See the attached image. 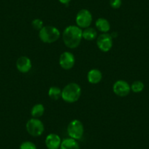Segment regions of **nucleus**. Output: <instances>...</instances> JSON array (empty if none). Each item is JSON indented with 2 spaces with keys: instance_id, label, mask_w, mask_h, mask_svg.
<instances>
[{
  "instance_id": "nucleus-20",
  "label": "nucleus",
  "mask_w": 149,
  "mask_h": 149,
  "mask_svg": "<svg viewBox=\"0 0 149 149\" xmlns=\"http://www.w3.org/2000/svg\"><path fill=\"white\" fill-rule=\"evenodd\" d=\"M19 149H37V146L31 141H25L20 146Z\"/></svg>"
},
{
  "instance_id": "nucleus-5",
  "label": "nucleus",
  "mask_w": 149,
  "mask_h": 149,
  "mask_svg": "<svg viewBox=\"0 0 149 149\" xmlns=\"http://www.w3.org/2000/svg\"><path fill=\"white\" fill-rule=\"evenodd\" d=\"M67 133L71 138L81 140L84 133V127L82 122L78 119L72 120L67 127Z\"/></svg>"
},
{
  "instance_id": "nucleus-16",
  "label": "nucleus",
  "mask_w": 149,
  "mask_h": 149,
  "mask_svg": "<svg viewBox=\"0 0 149 149\" xmlns=\"http://www.w3.org/2000/svg\"><path fill=\"white\" fill-rule=\"evenodd\" d=\"M44 112H45V107L43 104H37L31 108V114L33 118H38L43 115Z\"/></svg>"
},
{
  "instance_id": "nucleus-17",
  "label": "nucleus",
  "mask_w": 149,
  "mask_h": 149,
  "mask_svg": "<svg viewBox=\"0 0 149 149\" xmlns=\"http://www.w3.org/2000/svg\"><path fill=\"white\" fill-rule=\"evenodd\" d=\"M48 96L51 100H58L61 97V90L56 86L51 87L48 90Z\"/></svg>"
},
{
  "instance_id": "nucleus-9",
  "label": "nucleus",
  "mask_w": 149,
  "mask_h": 149,
  "mask_svg": "<svg viewBox=\"0 0 149 149\" xmlns=\"http://www.w3.org/2000/svg\"><path fill=\"white\" fill-rule=\"evenodd\" d=\"M75 58L70 52H64L59 57V64L62 69L65 70H71L74 65Z\"/></svg>"
},
{
  "instance_id": "nucleus-21",
  "label": "nucleus",
  "mask_w": 149,
  "mask_h": 149,
  "mask_svg": "<svg viewBox=\"0 0 149 149\" xmlns=\"http://www.w3.org/2000/svg\"><path fill=\"white\" fill-rule=\"evenodd\" d=\"M110 5L112 8L113 9H118L122 5V1L121 0H110Z\"/></svg>"
},
{
  "instance_id": "nucleus-13",
  "label": "nucleus",
  "mask_w": 149,
  "mask_h": 149,
  "mask_svg": "<svg viewBox=\"0 0 149 149\" xmlns=\"http://www.w3.org/2000/svg\"><path fill=\"white\" fill-rule=\"evenodd\" d=\"M59 149H80V146L76 140L70 137L61 141Z\"/></svg>"
},
{
  "instance_id": "nucleus-2",
  "label": "nucleus",
  "mask_w": 149,
  "mask_h": 149,
  "mask_svg": "<svg viewBox=\"0 0 149 149\" xmlns=\"http://www.w3.org/2000/svg\"><path fill=\"white\" fill-rule=\"evenodd\" d=\"M81 95V88L78 84L70 83L67 84L61 91V98L68 103L78 101Z\"/></svg>"
},
{
  "instance_id": "nucleus-14",
  "label": "nucleus",
  "mask_w": 149,
  "mask_h": 149,
  "mask_svg": "<svg viewBox=\"0 0 149 149\" xmlns=\"http://www.w3.org/2000/svg\"><path fill=\"white\" fill-rule=\"evenodd\" d=\"M96 28L102 33H107L110 29V24L107 19L100 18L97 20L95 23Z\"/></svg>"
},
{
  "instance_id": "nucleus-1",
  "label": "nucleus",
  "mask_w": 149,
  "mask_h": 149,
  "mask_svg": "<svg viewBox=\"0 0 149 149\" xmlns=\"http://www.w3.org/2000/svg\"><path fill=\"white\" fill-rule=\"evenodd\" d=\"M62 38L66 46L73 49L81 44L83 38V31L77 26H69L64 29Z\"/></svg>"
},
{
  "instance_id": "nucleus-12",
  "label": "nucleus",
  "mask_w": 149,
  "mask_h": 149,
  "mask_svg": "<svg viewBox=\"0 0 149 149\" xmlns=\"http://www.w3.org/2000/svg\"><path fill=\"white\" fill-rule=\"evenodd\" d=\"M87 79L90 84H99L102 79V74L101 71H100L97 69H93L88 72Z\"/></svg>"
},
{
  "instance_id": "nucleus-15",
  "label": "nucleus",
  "mask_w": 149,
  "mask_h": 149,
  "mask_svg": "<svg viewBox=\"0 0 149 149\" xmlns=\"http://www.w3.org/2000/svg\"><path fill=\"white\" fill-rule=\"evenodd\" d=\"M97 37V32L95 29L92 27L86 28L83 31V38L88 41H91L95 40Z\"/></svg>"
},
{
  "instance_id": "nucleus-4",
  "label": "nucleus",
  "mask_w": 149,
  "mask_h": 149,
  "mask_svg": "<svg viewBox=\"0 0 149 149\" xmlns=\"http://www.w3.org/2000/svg\"><path fill=\"white\" fill-rule=\"evenodd\" d=\"M26 129L30 135L33 137H39L42 135L45 130L44 124L38 118H31L27 121L26 124Z\"/></svg>"
},
{
  "instance_id": "nucleus-11",
  "label": "nucleus",
  "mask_w": 149,
  "mask_h": 149,
  "mask_svg": "<svg viewBox=\"0 0 149 149\" xmlns=\"http://www.w3.org/2000/svg\"><path fill=\"white\" fill-rule=\"evenodd\" d=\"M32 64L29 58L26 56H21L16 61V67L19 72L26 73L31 70Z\"/></svg>"
},
{
  "instance_id": "nucleus-10",
  "label": "nucleus",
  "mask_w": 149,
  "mask_h": 149,
  "mask_svg": "<svg viewBox=\"0 0 149 149\" xmlns=\"http://www.w3.org/2000/svg\"><path fill=\"white\" fill-rule=\"evenodd\" d=\"M61 143L60 137L54 133L49 134L45 138V146L48 149H59Z\"/></svg>"
},
{
  "instance_id": "nucleus-18",
  "label": "nucleus",
  "mask_w": 149,
  "mask_h": 149,
  "mask_svg": "<svg viewBox=\"0 0 149 149\" xmlns=\"http://www.w3.org/2000/svg\"><path fill=\"white\" fill-rule=\"evenodd\" d=\"M131 90L134 93H140L143 91L145 88L144 84L140 81H136L133 82V84L130 86Z\"/></svg>"
},
{
  "instance_id": "nucleus-22",
  "label": "nucleus",
  "mask_w": 149,
  "mask_h": 149,
  "mask_svg": "<svg viewBox=\"0 0 149 149\" xmlns=\"http://www.w3.org/2000/svg\"><path fill=\"white\" fill-rule=\"evenodd\" d=\"M58 1H59L60 3L63 4V5H67L69 3H70L71 0H58Z\"/></svg>"
},
{
  "instance_id": "nucleus-3",
  "label": "nucleus",
  "mask_w": 149,
  "mask_h": 149,
  "mask_svg": "<svg viewBox=\"0 0 149 149\" xmlns=\"http://www.w3.org/2000/svg\"><path fill=\"white\" fill-rule=\"evenodd\" d=\"M59 30L53 26H45L40 31L39 37L41 40L45 43H53L60 37Z\"/></svg>"
},
{
  "instance_id": "nucleus-8",
  "label": "nucleus",
  "mask_w": 149,
  "mask_h": 149,
  "mask_svg": "<svg viewBox=\"0 0 149 149\" xmlns=\"http://www.w3.org/2000/svg\"><path fill=\"white\" fill-rule=\"evenodd\" d=\"M113 90L117 96L123 97H126L130 94L131 91V87L127 81L124 80H118L113 84Z\"/></svg>"
},
{
  "instance_id": "nucleus-19",
  "label": "nucleus",
  "mask_w": 149,
  "mask_h": 149,
  "mask_svg": "<svg viewBox=\"0 0 149 149\" xmlns=\"http://www.w3.org/2000/svg\"><path fill=\"white\" fill-rule=\"evenodd\" d=\"M31 25H32V27L34 29L40 31L42 29V27H43V22H42L41 19L37 18V19L33 20L32 22H31Z\"/></svg>"
},
{
  "instance_id": "nucleus-7",
  "label": "nucleus",
  "mask_w": 149,
  "mask_h": 149,
  "mask_svg": "<svg viewBox=\"0 0 149 149\" xmlns=\"http://www.w3.org/2000/svg\"><path fill=\"white\" fill-rule=\"evenodd\" d=\"M97 45L100 51L102 52H107L113 47V37L107 33L101 34L97 37Z\"/></svg>"
},
{
  "instance_id": "nucleus-6",
  "label": "nucleus",
  "mask_w": 149,
  "mask_h": 149,
  "mask_svg": "<svg viewBox=\"0 0 149 149\" xmlns=\"http://www.w3.org/2000/svg\"><path fill=\"white\" fill-rule=\"evenodd\" d=\"M76 24L80 28H88L92 22V15L91 12L86 9L81 10L76 15Z\"/></svg>"
}]
</instances>
